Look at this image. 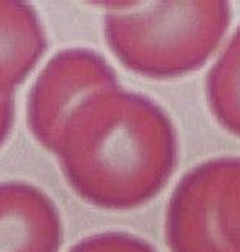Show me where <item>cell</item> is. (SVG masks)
Masks as SVG:
<instances>
[{
	"label": "cell",
	"mask_w": 240,
	"mask_h": 252,
	"mask_svg": "<svg viewBox=\"0 0 240 252\" xmlns=\"http://www.w3.org/2000/svg\"><path fill=\"white\" fill-rule=\"evenodd\" d=\"M169 118L119 86L89 99L69 117L51 152L69 185L104 209H128L161 187L173 164Z\"/></svg>",
	"instance_id": "obj_1"
},
{
	"label": "cell",
	"mask_w": 240,
	"mask_h": 252,
	"mask_svg": "<svg viewBox=\"0 0 240 252\" xmlns=\"http://www.w3.org/2000/svg\"><path fill=\"white\" fill-rule=\"evenodd\" d=\"M70 252H151L143 243L124 233H99L77 243Z\"/></svg>",
	"instance_id": "obj_7"
},
{
	"label": "cell",
	"mask_w": 240,
	"mask_h": 252,
	"mask_svg": "<svg viewBox=\"0 0 240 252\" xmlns=\"http://www.w3.org/2000/svg\"><path fill=\"white\" fill-rule=\"evenodd\" d=\"M59 211L34 185L0 184V252H59Z\"/></svg>",
	"instance_id": "obj_4"
},
{
	"label": "cell",
	"mask_w": 240,
	"mask_h": 252,
	"mask_svg": "<svg viewBox=\"0 0 240 252\" xmlns=\"http://www.w3.org/2000/svg\"><path fill=\"white\" fill-rule=\"evenodd\" d=\"M207 94L215 117L240 134V28L210 72Z\"/></svg>",
	"instance_id": "obj_6"
},
{
	"label": "cell",
	"mask_w": 240,
	"mask_h": 252,
	"mask_svg": "<svg viewBox=\"0 0 240 252\" xmlns=\"http://www.w3.org/2000/svg\"><path fill=\"white\" fill-rule=\"evenodd\" d=\"M15 120V101L11 96L0 97V147L6 141Z\"/></svg>",
	"instance_id": "obj_8"
},
{
	"label": "cell",
	"mask_w": 240,
	"mask_h": 252,
	"mask_svg": "<svg viewBox=\"0 0 240 252\" xmlns=\"http://www.w3.org/2000/svg\"><path fill=\"white\" fill-rule=\"evenodd\" d=\"M45 51V29L34 6L0 0V97L11 96Z\"/></svg>",
	"instance_id": "obj_5"
},
{
	"label": "cell",
	"mask_w": 240,
	"mask_h": 252,
	"mask_svg": "<svg viewBox=\"0 0 240 252\" xmlns=\"http://www.w3.org/2000/svg\"><path fill=\"white\" fill-rule=\"evenodd\" d=\"M105 42L140 75L178 77L199 69L229 24L224 2L108 3Z\"/></svg>",
	"instance_id": "obj_2"
},
{
	"label": "cell",
	"mask_w": 240,
	"mask_h": 252,
	"mask_svg": "<svg viewBox=\"0 0 240 252\" xmlns=\"http://www.w3.org/2000/svg\"><path fill=\"white\" fill-rule=\"evenodd\" d=\"M118 86L116 72L99 53L67 48L53 56L29 93L27 123L37 141L53 150L69 117L86 99Z\"/></svg>",
	"instance_id": "obj_3"
}]
</instances>
